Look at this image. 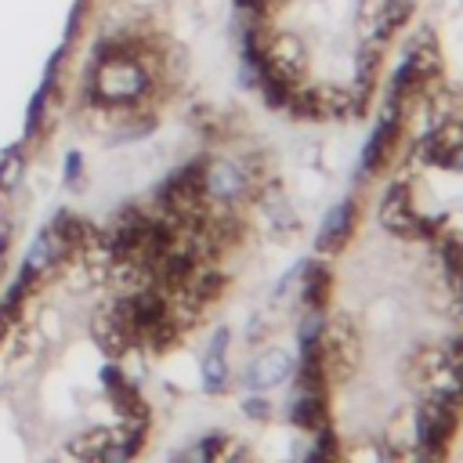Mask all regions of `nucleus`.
<instances>
[{
    "instance_id": "obj_1",
    "label": "nucleus",
    "mask_w": 463,
    "mask_h": 463,
    "mask_svg": "<svg viewBox=\"0 0 463 463\" xmlns=\"http://www.w3.org/2000/svg\"><path fill=\"white\" fill-rule=\"evenodd\" d=\"M148 90V72L130 43H101L87 76V98L98 105H134Z\"/></svg>"
},
{
    "instance_id": "obj_2",
    "label": "nucleus",
    "mask_w": 463,
    "mask_h": 463,
    "mask_svg": "<svg viewBox=\"0 0 463 463\" xmlns=\"http://www.w3.org/2000/svg\"><path fill=\"white\" fill-rule=\"evenodd\" d=\"M456 423H459V405L441 398V402H430L420 416V445H423V456L438 459L445 452V445L452 441L456 434Z\"/></svg>"
},
{
    "instance_id": "obj_3",
    "label": "nucleus",
    "mask_w": 463,
    "mask_h": 463,
    "mask_svg": "<svg viewBox=\"0 0 463 463\" xmlns=\"http://www.w3.org/2000/svg\"><path fill=\"white\" fill-rule=\"evenodd\" d=\"M430 65H434V51L427 47V43H420V47H412L409 51V58L402 61V69L394 72V83H391V105H402L405 98H412L423 83H427V76H430Z\"/></svg>"
},
{
    "instance_id": "obj_4",
    "label": "nucleus",
    "mask_w": 463,
    "mask_h": 463,
    "mask_svg": "<svg viewBox=\"0 0 463 463\" xmlns=\"http://www.w3.org/2000/svg\"><path fill=\"white\" fill-rule=\"evenodd\" d=\"M398 130H402V105H391L387 101V112H383L380 127L373 130V137L365 145V156H362V166L365 170H376V166L387 163V156H391V148L398 141Z\"/></svg>"
},
{
    "instance_id": "obj_5",
    "label": "nucleus",
    "mask_w": 463,
    "mask_h": 463,
    "mask_svg": "<svg viewBox=\"0 0 463 463\" xmlns=\"http://www.w3.org/2000/svg\"><path fill=\"white\" fill-rule=\"evenodd\" d=\"M380 221H383L391 232H398V235H409V228L420 224V217L412 213V203H409V188H405V184H394V188L387 192V199H383V206H380Z\"/></svg>"
},
{
    "instance_id": "obj_6",
    "label": "nucleus",
    "mask_w": 463,
    "mask_h": 463,
    "mask_svg": "<svg viewBox=\"0 0 463 463\" xmlns=\"http://www.w3.org/2000/svg\"><path fill=\"white\" fill-rule=\"evenodd\" d=\"M351 228H354V203H340L329 210L322 232H318V250L326 253H336L347 239H351Z\"/></svg>"
},
{
    "instance_id": "obj_7",
    "label": "nucleus",
    "mask_w": 463,
    "mask_h": 463,
    "mask_svg": "<svg viewBox=\"0 0 463 463\" xmlns=\"http://www.w3.org/2000/svg\"><path fill=\"white\" fill-rule=\"evenodd\" d=\"M423 156L438 166H452V170H463V130H438L427 137L423 145Z\"/></svg>"
},
{
    "instance_id": "obj_8",
    "label": "nucleus",
    "mask_w": 463,
    "mask_h": 463,
    "mask_svg": "<svg viewBox=\"0 0 463 463\" xmlns=\"http://www.w3.org/2000/svg\"><path fill=\"white\" fill-rule=\"evenodd\" d=\"M224 340H228V333L221 329V333L213 336L210 354H206V365H203V373H206V391H210V394L224 391Z\"/></svg>"
},
{
    "instance_id": "obj_9",
    "label": "nucleus",
    "mask_w": 463,
    "mask_h": 463,
    "mask_svg": "<svg viewBox=\"0 0 463 463\" xmlns=\"http://www.w3.org/2000/svg\"><path fill=\"white\" fill-rule=\"evenodd\" d=\"M326 289H329V271L322 264H311L307 268V279H304V300H307V307H322L326 304Z\"/></svg>"
},
{
    "instance_id": "obj_10",
    "label": "nucleus",
    "mask_w": 463,
    "mask_h": 463,
    "mask_svg": "<svg viewBox=\"0 0 463 463\" xmlns=\"http://www.w3.org/2000/svg\"><path fill=\"white\" fill-rule=\"evenodd\" d=\"M47 94H51V87H36V94L29 98V109H25V137L29 134H36L40 130V119H43V105H47Z\"/></svg>"
},
{
    "instance_id": "obj_11",
    "label": "nucleus",
    "mask_w": 463,
    "mask_h": 463,
    "mask_svg": "<svg viewBox=\"0 0 463 463\" xmlns=\"http://www.w3.org/2000/svg\"><path fill=\"white\" fill-rule=\"evenodd\" d=\"M221 441H224L221 434H210V438L195 441V445H192V449L181 456V463H210V459H213V452L221 449Z\"/></svg>"
},
{
    "instance_id": "obj_12",
    "label": "nucleus",
    "mask_w": 463,
    "mask_h": 463,
    "mask_svg": "<svg viewBox=\"0 0 463 463\" xmlns=\"http://www.w3.org/2000/svg\"><path fill=\"white\" fill-rule=\"evenodd\" d=\"M322 438L315 441V449L307 452V463H336V438L329 430H318Z\"/></svg>"
},
{
    "instance_id": "obj_13",
    "label": "nucleus",
    "mask_w": 463,
    "mask_h": 463,
    "mask_svg": "<svg viewBox=\"0 0 463 463\" xmlns=\"http://www.w3.org/2000/svg\"><path fill=\"white\" fill-rule=\"evenodd\" d=\"M409 14H412V0H387V4H383V22H387V29L405 25Z\"/></svg>"
},
{
    "instance_id": "obj_14",
    "label": "nucleus",
    "mask_w": 463,
    "mask_h": 463,
    "mask_svg": "<svg viewBox=\"0 0 463 463\" xmlns=\"http://www.w3.org/2000/svg\"><path fill=\"white\" fill-rule=\"evenodd\" d=\"M18 177H22V159H18V152L11 148V152L0 159V188H14Z\"/></svg>"
},
{
    "instance_id": "obj_15",
    "label": "nucleus",
    "mask_w": 463,
    "mask_h": 463,
    "mask_svg": "<svg viewBox=\"0 0 463 463\" xmlns=\"http://www.w3.org/2000/svg\"><path fill=\"white\" fill-rule=\"evenodd\" d=\"M76 177H80V156H76V152H69V156H65V181H69V184H76Z\"/></svg>"
},
{
    "instance_id": "obj_16",
    "label": "nucleus",
    "mask_w": 463,
    "mask_h": 463,
    "mask_svg": "<svg viewBox=\"0 0 463 463\" xmlns=\"http://www.w3.org/2000/svg\"><path fill=\"white\" fill-rule=\"evenodd\" d=\"M264 4H268V0H235V7H242V11H250V14L264 11Z\"/></svg>"
},
{
    "instance_id": "obj_17",
    "label": "nucleus",
    "mask_w": 463,
    "mask_h": 463,
    "mask_svg": "<svg viewBox=\"0 0 463 463\" xmlns=\"http://www.w3.org/2000/svg\"><path fill=\"white\" fill-rule=\"evenodd\" d=\"M452 362H456V373L463 376V340L456 344V351H452Z\"/></svg>"
}]
</instances>
